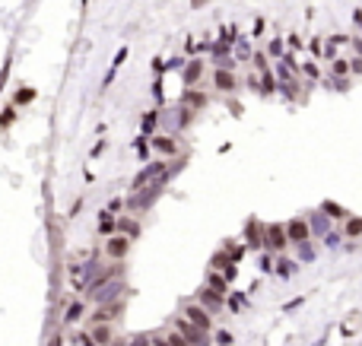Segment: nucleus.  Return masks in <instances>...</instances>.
<instances>
[{"mask_svg":"<svg viewBox=\"0 0 362 346\" xmlns=\"http://www.w3.org/2000/svg\"><path fill=\"white\" fill-rule=\"evenodd\" d=\"M213 92H219V96H235L241 89V76L235 73V67H213Z\"/></svg>","mask_w":362,"mask_h":346,"instance_id":"nucleus-1","label":"nucleus"},{"mask_svg":"<svg viewBox=\"0 0 362 346\" xmlns=\"http://www.w3.org/2000/svg\"><path fill=\"white\" fill-rule=\"evenodd\" d=\"M175 331L184 337L191 346H213V334H210V331H200V327H194L184 315L175 318Z\"/></svg>","mask_w":362,"mask_h":346,"instance_id":"nucleus-2","label":"nucleus"},{"mask_svg":"<svg viewBox=\"0 0 362 346\" xmlns=\"http://www.w3.org/2000/svg\"><path fill=\"white\" fill-rule=\"evenodd\" d=\"M264 248L273 251V254H283L289 248V235H286V226L283 222H270L264 229Z\"/></svg>","mask_w":362,"mask_h":346,"instance_id":"nucleus-3","label":"nucleus"},{"mask_svg":"<svg viewBox=\"0 0 362 346\" xmlns=\"http://www.w3.org/2000/svg\"><path fill=\"white\" fill-rule=\"evenodd\" d=\"M203 73H206V60L203 57H187L184 67H181V83H184V89L200 86L203 83Z\"/></svg>","mask_w":362,"mask_h":346,"instance_id":"nucleus-4","label":"nucleus"},{"mask_svg":"<svg viewBox=\"0 0 362 346\" xmlns=\"http://www.w3.org/2000/svg\"><path fill=\"white\" fill-rule=\"evenodd\" d=\"M150 146L162 156V159H175L178 150H181V146H178V137L175 134H162V131L159 134H150Z\"/></svg>","mask_w":362,"mask_h":346,"instance_id":"nucleus-5","label":"nucleus"},{"mask_svg":"<svg viewBox=\"0 0 362 346\" xmlns=\"http://www.w3.org/2000/svg\"><path fill=\"white\" fill-rule=\"evenodd\" d=\"M181 315H184L194 327H200V331H210V334H213V315L200 305V302H191V305H184V311H181Z\"/></svg>","mask_w":362,"mask_h":346,"instance_id":"nucleus-6","label":"nucleus"},{"mask_svg":"<svg viewBox=\"0 0 362 346\" xmlns=\"http://www.w3.org/2000/svg\"><path fill=\"white\" fill-rule=\"evenodd\" d=\"M210 270H219V273H222V276H226V280L232 283V280L238 276V264L229 257V251H226V248H219L216 254L210 257Z\"/></svg>","mask_w":362,"mask_h":346,"instance_id":"nucleus-7","label":"nucleus"},{"mask_svg":"<svg viewBox=\"0 0 362 346\" xmlns=\"http://www.w3.org/2000/svg\"><path fill=\"white\" fill-rule=\"evenodd\" d=\"M286 226V235H289V245H299V241H308L312 238V226H308L305 216H296V219L283 222Z\"/></svg>","mask_w":362,"mask_h":346,"instance_id":"nucleus-8","label":"nucleus"},{"mask_svg":"<svg viewBox=\"0 0 362 346\" xmlns=\"http://www.w3.org/2000/svg\"><path fill=\"white\" fill-rule=\"evenodd\" d=\"M127 251H131V238H127V235H121V232L108 235V241H105V257H111V261H124Z\"/></svg>","mask_w":362,"mask_h":346,"instance_id":"nucleus-9","label":"nucleus"},{"mask_svg":"<svg viewBox=\"0 0 362 346\" xmlns=\"http://www.w3.org/2000/svg\"><path fill=\"white\" fill-rule=\"evenodd\" d=\"M197 302L210 311V315H219L222 308H226V296H219V292H213L210 286H203L200 292H197Z\"/></svg>","mask_w":362,"mask_h":346,"instance_id":"nucleus-10","label":"nucleus"},{"mask_svg":"<svg viewBox=\"0 0 362 346\" xmlns=\"http://www.w3.org/2000/svg\"><path fill=\"white\" fill-rule=\"evenodd\" d=\"M305 219H308V226H312V238H324L327 232L334 229V219H327V213L321 210V206H318L312 216H305Z\"/></svg>","mask_w":362,"mask_h":346,"instance_id":"nucleus-11","label":"nucleus"},{"mask_svg":"<svg viewBox=\"0 0 362 346\" xmlns=\"http://www.w3.org/2000/svg\"><path fill=\"white\" fill-rule=\"evenodd\" d=\"M264 229L267 226H261V219L251 216V219H248V226H245V245L254 248V251H261L264 248Z\"/></svg>","mask_w":362,"mask_h":346,"instance_id":"nucleus-12","label":"nucleus"},{"mask_svg":"<svg viewBox=\"0 0 362 346\" xmlns=\"http://www.w3.org/2000/svg\"><path fill=\"white\" fill-rule=\"evenodd\" d=\"M181 105L191 108V111H200L206 105V92H200V86H191V89H184V96H181Z\"/></svg>","mask_w":362,"mask_h":346,"instance_id":"nucleus-13","label":"nucleus"},{"mask_svg":"<svg viewBox=\"0 0 362 346\" xmlns=\"http://www.w3.org/2000/svg\"><path fill=\"white\" fill-rule=\"evenodd\" d=\"M89 340L96 346H111V343H115V331H111V324H92Z\"/></svg>","mask_w":362,"mask_h":346,"instance_id":"nucleus-14","label":"nucleus"},{"mask_svg":"<svg viewBox=\"0 0 362 346\" xmlns=\"http://www.w3.org/2000/svg\"><path fill=\"white\" fill-rule=\"evenodd\" d=\"M273 273H277V276H283V280H289V276H296V273H299V264H296V257L277 254V264H273Z\"/></svg>","mask_w":362,"mask_h":346,"instance_id":"nucleus-15","label":"nucleus"},{"mask_svg":"<svg viewBox=\"0 0 362 346\" xmlns=\"http://www.w3.org/2000/svg\"><path fill=\"white\" fill-rule=\"evenodd\" d=\"M340 232H343V238H362V216L350 213L347 219L340 222Z\"/></svg>","mask_w":362,"mask_h":346,"instance_id":"nucleus-16","label":"nucleus"},{"mask_svg":"<svg viewBox=\"0 0 362 346\" xmlns=\"http://www.w3.org/2000/svg\"><path fill=\"white\" fill-rule=\"evenodd\" d=\"M321 210L327 213V219H334V222H343L350 216V210L343 203H337V200H321Z\"/></svg>","mask_w":362,"mask_h":346,"instance_id":"nucleus-17","label":"nucleus"},{"mask_svg":"<svg viewBox=\"0 0 362 346\" xmlns=\"http://www.w3.org/2000/svg\"><path fill=\"white\" fill-rule=\"evenodd\" d=\"M118 315H121V302H115V305H102L96 315H92V324H111Z\"/></svg>","mask_w":362,"mask_h":346,"instance_id":"nucleus-18","label":"nucleus"},{"mask_svg":"<svg viewBox=\"0 0 362 346\" xmlns=\"http://www.w3.org/2000/svg\"><path fill=\"white\" fill-rule=\"evenodd\" d=\"M277 89H280V80H277V73H273V70L261 73V83H257V92H261V96H277Z\"/></svg>","mask_w":362,"mask_h":346,"instance_id":"nucleus-19","label":"nucleus"},{"mask_svg":"<svg viewBox=\"0 0 362 346\" xmlns=\"http://www.w3.org/2000/svg\"><path fill=\"white\" fill-rule=\"evenodd\" d=\"M206 286H210L213 292H219V296H229V280L219 270H210V273H206Z\"/></svg>","mask_w":362,"mask_h":346,"instance_id":"nucleus-20","label":"nucleus"},{"mask_svg":"<svg viewBox=\"0 0 362 346\" xmlns=\"http://www.w3.org/2000/svg\"><path fill=\"white\" fill-rule=\"evenodd\" d=\"M115 232H121V235H127V238H137V235H140V222H134L131 216H121Z\"/></svg>","mask_w":362,"mask_h":346,"instance_id":"nucleus-21","label":"nucleus"},{"mask_svg":"<svg viewBox=\"0 0 362 346\" xmlns=\"http://www.w3.org/2000/svg\"><path fill=\"white\" fill-rule=\"evenodd\" d=\"M350 76V57H334L331 60V80H347Z\"/></svg>","mask_w":362,"mask_h":346,"instance_id":"nucleus-22","label":"nucleus"},{"mask_svg":"<svg viewBox=\"0 0 362 346\" xmlns=\"http://www.w3.org/2000/svg\"><path fill=\"white\" fill-rule=\"evenodd\" d=\"M299 76H302V80H305L308 86H315L318 80H321V70H318V64H315V60H305V64L299 67Z\"/></svg>","mask_w":362,"mask_h":346,"instance_id":"nucleus-23","label":"nucleus"},{"mask_svg":"<svg viewBox=\"0 0 362 346\" xmlns=\"http://www.w3.org/2000/svg\"><path fill=\"white\" fill-rule=\"evenodd\" d=\"M296 261H302V264H312L315 261V257H318V251H315V245H312V238H308V241H299V245H296Z\"/></svg>","mask_w":362,"mask_h":346,"instance_id":"nucleus-24","label":"nucleus"},{"mask_svg":"<svg viewBox=\"0 0 362 346\" xmlns=\"http://www.w3.org/2000/svg\"><path fill=\"white\" fill-rule=\"evenodd\" d=\"M273 264H277V254L267 251V248H261V254H257V267H261V273H273Z\"/></svg>","mask_w":362,"mask_h":346,"instance_id":"nucleus-25","label":"nucleus"},{"mask_svg":"<svg viewBox=\"0 0 362 346\" xmlns=\"http://www.w3.org/2000/svg\"><path fill=\"white\" fill-rule=\"evenodd\" d=\"M251 64H254V70H257V73L273 70V67H270V57H267V51H251Z\"/></svg>","mask_w":362,"mask_h":346,"instance_id":"nucleus-26","label":"nucleus"},{"mask_svg":"<svg viewBox=\"0 0 362 346\" xmlns=\"http://www.w3.org/2000/svg\"><path fill=\"white\" fill-rule=\"evenodd\" d=\"M226 305L232 308V315H238V311L248 308V299L241 296V292H229V296H226Z\"/></svg>","mask_w":362,"mask_h":346,"instance_id":"nucleus-27","label":"nucleus"},{"mask_svg":"<svg viewBox=\"0 0 362 346\" xmlns=\"http://www.w3.org/2000/svg\"><path fill=\"white\" fill-rule=\"evenodd\" d=\"M232 54H235V60H251V45H248V38L238 35L235 48H232Z\"/></svg>","mask_w":362,"mask_h":346,"instance_id":"nucleus-28","label":"nucleus"},{"mask_svg":"<svg viewBox=\"0 0 362 346\" xmlns=\"http://www.w3.org/2000/svg\"><path fill=\"white\" fill-rule=\"evenodd\" d=\"M156 121H159V108H153V111H146V115H143V137L156 134Z\"/></svg>","mask_w":362,"mask_h":346,"instance_id":"nucleus-29","label":"nucleus"},{"mask_svg":"<svg viewBox=\"0 0 362 346\" xmlns=\"http://www.w3.org/2000/svg\"><path fill=\"white\" fill-rule=\"evenodd\" d=\"M308 54H312L315 60L324 57V38L321 35H312V38H308Z\"/></svg>","mask_w":362,"mask_h":346,"instance_id":"nucleus-30","label":"nucleus"},{"mask_svg":"<svg viewBox=\"0 0 362 346\" xmlns=\"http://www.w3.org/2000/svg\"><path fill=\"white\" fill-rule=\"evenodd\" d=\"M213 343H216V346H232V343H235V334L226 331V327H219V331L213 334Z\"/></svg>","mask_w":362,"mask_h":346,"instance_id":"nucleus-31","label":"nucleus"},{"mask_svg":"<svg viewBox=\"0 0 362 346\" xmlns=\"http://www.w3.org/2000/svg\"><path fill=\"white\" fill-rule=\"evenodd\" d=\"M283 54H286V48H283V38H273L270 41V45H267V57H283Z\"/></svg>","mask_w":362,"mask_h":346,"instance_id":"nucleus-32","label":"nucleus"},{"mask_svg":"<svg viewBox=\"0 0 362 346\" xmlns=\"http://www.w3.org/2000/svg\"><path fill=\"white\" fill-rule=\"evenodd\" d=\"M166 340H169V346H191V343H187V340H184V337H181L178 331H172V334H166Z\"/></svg>","mask_w":362,"mask_h":346,"instance_id":"nucleus-33","label":"nucleus"},{"mask_svg":"<svg viewBox=\"0 0 362 346\" xmlns=\"http://www.w3.org/2000/svg\"><path fill=\"white\" fill-rule=\"evenodd\" d=\"M350 73L353 76H362V57H356V54L350 57Z\"/></svg>","mask_w":362,"mask_h":346,"instance_id":"nucleus-34","label":"nucleus"},{"mask_svg":"<svg viewBox=\"0 0 362 346\" xmlns=\"http://www.w3.org/2000/svg\"><path fill=\"white\" fill-rule=\"evenodd\" d=\"M76 318H83V305H80V302L70 305V311H67V321H76Z\"/></svg>","mask_w":362,"mask_h":346,"instance_id":"nucleus-35","label":"nucleus"},{"mask_svg":"<svg viewBox=\"0 0 362 346\" xmlns=\"http://www.w3.org/2000/svg\"><path fill=\"white\" fill-rule=\"evenodd\" d=\"M32 99H35V92H32V89H19V92H16V102H19V105H22V102H32Z\"/></svg>","mask_w":362,"mask_h":346,"instance_id":"nucleus-36","label":"nucleus"},{"mask_svg":"<svg viewBox=\"0 0 362 346\" xmlns=\"http://www.w3.org/2000/svg\"><path fill=\"white\" fill-rule=\"evenodd\" d=\"M327 41H331V45H337V48H343V45H350V35H340V32H337V35H331Z\"/></svg>","mask_w":362,"mask_h":346,"instance_id":"nucleus-37","label":"nucleus"},{"mask_svg":"<svg viewBox=\"0 0 362 346\" xmlns=\"http://www.w3.org/2000/svg\"><path fill=\"white\" fill-rule=\"evenodd\" d=\"M264 29H267V22H264V19H254V32H251V38H261V35H264Z\"/></svg>","mask_w":362,"mask_h":346,"instance_id":"nucleus-38","label":"nucleus"},{"mask_svg":"<svg viewBox=\"0 0 362 346\" xmlns=\"http://www.w3.org/2000/svg\"><path fill=\"white\" fill-rule=\"evenodd\" d=\"M350 45H353V54H356V57H362V35L350 38Z\"/></svg>","mask_w":362,"mask_h":346,"instance_id":"nucleus-39","label":"nucleus"},{"mask_svg":"<svg viewBox=\"0 0 362 346\" xmlns=\"http://www.w3.org/2000/svg\"><path fill=\"white\" fill-rule=\"evenodd\" d=\"M13 118H16V111H13V108H6L3 115H0V127H6V124H10Z\"/></svg>","mask_w":362,"mask_h":346,"instance_id":"nucleus-40","label":"nucleus"},{"mask_svg":"<svg viewBox=\"0 0 362 346\" xmlns=\"http://www.w3.org/2000/svg\"><path fill=\"white\" fill-rule=\"evenodd\" d=\"M286 41H289V51H302V38L299 35H289Z\"/></svg>","mask_w":362,"mask_h":346,"instance_id":"nucleus-41","label":"nucleus"},{"mask_svg":"<svg viewBox=\"0 0 362 346\" xmlns=\"http://www.w3.org/2000/svg\"><path fill=\"white\" fill-rule=\"evenodd\" d=\"M226 105H229V111H232V115H235V118L241 115V102H235V99H229Z\"/></svg>","mask_w":362,"mask_h":346,"instance_id":"nucleus-42","label":"nucleus"},{"mask_svg":"<svg viewBox=\"0 0 362 346\" xmlns=\"http://www.w3.org/2000/svg\"><path fill=\"white\" fill-rule=\"evenodd\" d=\"M353 22H356V29H359V35H362V10H353Z\"/></svg>","mask_w":362,"mask_h":346,"instance_id":"nucleus-43","label":"nucleus"},{"mask_svg":"<svg viewBox=\"0 0 362 346\" xmlns=\"http://www.w3.org/2000/svg\"><path fill=\"white\" fill-rule=\"evenodd\" d=\"M150 343H153V346H169V340H166V337H162V334H159V337H153Z\"/></svg>","mask_w":362,"mask_h":346,"instance_id":"nucleus-44","label":"nucleus"},{"mask_svg":"<svg viewBox=\"0 0 362 346\" xmlns=\"http://www.w3.org/2000/svg\"><path fill=\"white\" fill-rule=\"evenodd\" d=\"M206 3H213V0H191V6H194V10H200V6H206Z\"/></svg>","mask_w":362,"mask_h":346,"instance_id":"nucleus-45","label":"nucleus"}]
</instances>
